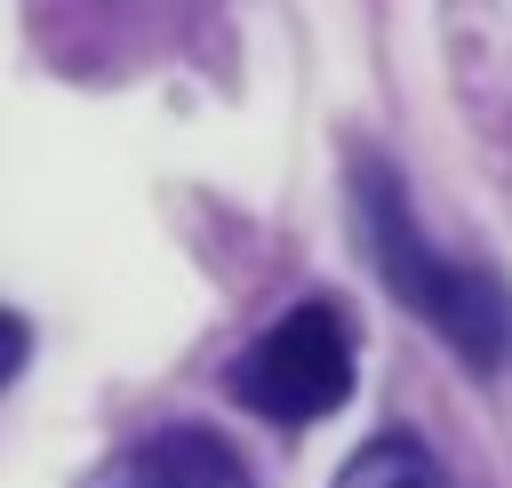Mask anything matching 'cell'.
<instances>
[{
	"mask_svg": "<svg viewBox=\"0 0 512 488\" xmlns=\"http://www.w3.org/2000/svg\"><path fill=\"white\" fill-rule=\"evenodd\" d=\"M352 208H360V240L384 272V288L472 368V376H496L512 360V288L488 272V264H464L448 248L424 240L400 176L384 160H360L352 168Z\"/></svg>",
	"mask_w": 512,
	"mask_h": 488,
	"instance_id": "6da1fadb",
	"label": "cell"
},
{
	"mask_svg": "<svg viewBox=\"0 0 512 488\" xmlns=\"http://www.w3.org/2000/svg\"><path fill=\"white\" fill-rule=\"evenodd\" d=\"M352 368H360L352 312L328 296H304L232 360V400L272 424H320L352 400Z\"/></svg>",
	"mask_w": 512,
	"mask_h": 488,
	"instance_id": "7a4b0ae2",
	"label": "cell"
},
{
	"mask_svg": "<svg viewBox=\"0 0 512 488\" xmlns=\"http://www.w3.org/2000/svg\"><path fill=\"white\" fill-rule=\"evenodd\" d=\"M88 488H256V480L208 424H160V432L112 448L88 472Z\"/></svg>",
	"mask_w": 512,
	"mask_h": 488,
	"instance_id": "3957f363",
	"label": "cell"
},
{
	"mask_svg": "<svg viewBox=\"0 0 512 488\" xmlns=\"http://www.w3.org/2000/svg\"><path fill=\"white\" fill-rule=\"evenodd\" d=\"M336 488H456V480L432 464L424 440H408V432H376V440L336 472Z\"/></svg>",
	"mask_w": 512,
	"mask_h": 488,
	"instance_id": "277c9868",
	"label": "cell"
},
{
	"mask_svg": "<svg viewBox=\"0 0 512 488\" xmlns=\"http://www.w3.org/2000/svg\"><path fill=\"white\" fill-rule=\"evenodd\" d=\"M24 360H32V328H24L16 312H0V384H16Z\"/></svg>",
	"mask_w": 512,
	"mask_h": 488,
	"instance_id": "5b68a950",
	"label": "cell"
}]
</instances>
